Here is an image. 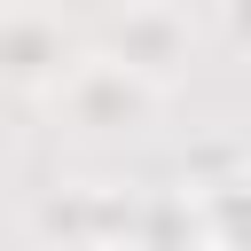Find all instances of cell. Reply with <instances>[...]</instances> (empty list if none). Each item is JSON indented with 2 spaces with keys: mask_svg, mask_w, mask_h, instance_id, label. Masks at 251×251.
I'll return each mask as SVG.
<instances>
[{
  "mask_svg": "<svg viewBox=\"0 0 251 251\" xmlns=\"http://www.w3.org/2000/svg\"><path fill=\"white\" fill-rule=\"evenodd\" d=\"M55 110L71 118V126H86V133H133V126H149V110H157V86L141 78V71H126L118 55H78L71 71H63V86H55Z\"/></svg>",
  "mask_w": 251,
  "mask_h": 251,
  "instance_id": "1",
  "label": "cell"
},
{
  "mask_svg": "<svg viewBox=\"0 0 251 251\" xmlns=\"http://www.w3.org/2000/svg\"><path fill=\"white\" fill-rule=\"evenodd\" d=\"M78 55L86 47L55 8H0V94H55Z\"/></svg>",
  "mask_w": 251,
  "mask_h": 251,
  "instance_id": "2",
  "label": "cell"
},
{
  "mask_svg": "<svg viewBox=\"0 0 251 251\" xmlns=\"http://www.w3.org/2000/svg\"><path fill=\"white\" fill-rule=\"evenodd\" d=\"M188 47H196V24H188L180 8H157V0L118 8V16H110V31H102V55H118L126 71H141L157 94H165V78L188 63Z\"/></svg>",
  "mask_w": 251,
  "mask_h": 251,
  "instance_id": "3",
  "label": "cell"
},
{
  "mask_svg": "<svg viewBox=\"0 0 251 251\" xmlns=\"http://www.w3.org/2000/svg\"><path fill=\"white\" fill-rule=\"evenodd\" d=\"M196 235L204 251H251V165L196 188Z\"/></svg>",
  "mask_w": 251,
  "mask_h": 251,
  "instance_id": "4",
  "label": "cell"
},
{
  "mask_svg": "<svg viewBox=\"0 0 251 251\" xmlns=\"http://www.w3.org/2000/svg\"><path fill=\"white\" fill-rule=\"evenodd\" d=\"M31 235H39V243H63V251H94V180L47 188V196L31 204Z\"/></svg>",
  "mask_w": 251,
  "mask_h": 251,
  "instance_id": "5",
  "label": "cell"
},
{
  "mask_svg": "<svg viewBox=\"0 0 251 251\" xmlns=\"http://www.w3.org/2000/svg\"><path fill=\"white\" fill-rule=\"evenodd\" d=\"M188 235H196V196H173V188L141 196V212H133V251H188Z\"/></svg>",
  "mask_w": 251,
  "mask_h": 251,
  "instance_id": "6",
  "label": "cell"
},
{
  "mask_svg": "<svg viewBox=\"0 0 251 251\" xmlns=\"http://www.w3.org/2000/svg\"><path fill=\"white\" fill-rule=\"evenodd\" d=\"M227 31H235V39H243V47H251V8H243V0H235V8H227Z\"/></svg>",
  "mask_w": 251,
  "mask_h": 251,
  "instance_id": "7",
  "label": "cell"
}]
</instances>
